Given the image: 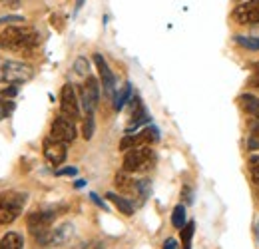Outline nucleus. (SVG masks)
I'll use <instances>...</instances> for the list:
<instances>
[{
  "mask_svg": "<svg viewBox=\"0 0 259 249\" xmlns=\"http://www.w3.org/2000/svg\"><path fill=\"white\" fill-rule=\"evenodd\" d=\"M158 138H160V134H158V128L156 126H148V128H144L140 134H136V136H126V138H122V142H120V150H132V148H140V146H150V144H154V142H158Z\"/></svg>",
  "mask_w": 259,
  "mask_h": 249,
  "instance_id": "nucleus-4",
  "label": "nucleus"
},
{
  "mask_svg": "<svg viewBox=\"0 0 259 249\" xmlns=\"http://www.w3.org/2000/svg\"><path fill=\"white\" fill-rule=\"evenodd\" d=\"M194 221H188L182 227V245L184 249H192V237H194Z\"/></svg>",
  "mask_w": 259,
  "mask_h": 249,
  "instance_id": "nucleus-21",
  "label": "nucleus"
},
{
  "mask_svg": "<svg viewBox=\"0 0 259 249\" xmlns=\"http://www.w3.org/2000/svg\"><path fill=\"white\" fill-rule=\"evenodd\" d=\"M237 102H239L241 112L247 114L253 124H259V98H255L253 94H241Z\"/></svg>",
  "mask_w": 259,
  "mask_h": 249,
  "instance_id": "nucleus-12",
  "label": "nucleus"
},
{
  "mask_svg": "<svg viewBox=\"0 0 259 249\" xmlns=\"http://www.w3.org/2000/svg\"><path fill=\"white\" fill-rule=\"evenodd\" d=\"M12 110V106L10 104H6V100L2 98V94H0V120H4L6 116H8V112Z\"/></svg>",
  "mask_w": 259,
  "mask_h": 249,
  "instance_id": "nucleus-27",
  "label": "nucleus"
},
{
  "mask_svg": "<svg viewBox=\"0 0 259 249\" xmlns=\"http://www.w3.org/2000/svg\"><path fill=\"white\" fill-rule=\"evenodd\" d=\"M249 172H251V178H253V182L259 184V156L251 157L249 159Z\"/></svg>",
  "mask_w": 259,
  "mask_h": 249,
  "instance_id": "nucleus-25",
  "label": "nucleus"
},
{
  "mask_svg": "<svg viewBox=\"0 0 259 249\" xmlns=\"http://www.w3.org/2000/svg\"><path fill=\"white\" fill-rule=\"evenodd\" d=\"M106 197H108L124 216H134V205L130 203L126 197H122V195H118V193H106Z\"/></svg>",
  "mask_w": 259,
  "mask_h": 249,
  "instance_id": "nucleus-16",
  "label": "nucleus"
},
{
  "mask_svg": "<svg viewBox=\"0 0 259 249\" xmlns=\"http://www.w3.org/2000/svg\"><path fill=\"white\" fill-rule=\"evenodd\" d=\"M26 201H28V193H24V191H4V193H0V203L16 210L18 214H22V208L26 205Z\"/></svg>",
  "mask_w": 259,
  "mask_h": 249,
  "instance_id": "nucleus-13",
  "label": "nucleus"
},
{
  "mask_svg": "<svg viewBox=\"0 0 259 249\" xmlns=\"http://www.w3.org/2000/svg\"><path fill=\"white\" fill-rule=\"evenodd\" d=\"M18 216H20V214H18L16 210H12V208L0 203V225H8V223H12Z\"/></svg>",
  "mask_w": 259,
  "mask_h": 249,
  "instance_id": "nucleus-20",
  "label": "nucleus"
},
{
  "mask_svg": "<svg viewBox=\"0 0 259 249\" xmlns=\"http://www.w3.org/2000/svg\"><path fill=\"white\" fill-rule=\"evenodd\" d=\"M56 174H58V176H76L78 170H76V168H64V170H58Z\"/></svg>",
  "mask_w": 259,
  "mask_h": 249,
  "instance_id": "nucleus-29",
  "label": "nucleus"
},
{
  "mask_svg": "<svg viewBox=\"0 0 259 249\" xmlns=\"http://www.w3.org/2000/svg\"><path fill=\"white\" fill-rule=\"evenodd\" d=\"M233 40H235V44H239L243 50L259 52V38H255V36H235Z\"/></svg>",
  "mask_w": 259,
  "mask_h": 249,
  "instance_id": "nucleus-17",
  "label": "nucleus"
},
{
  "mask_svg": "<svg viewBox=\"0 0 259 249\" xmlns=\"http://www.w3.org/2000/svg\"><path fill=\"white\" fill-rule=\"evenodd\" d=\"M156 163V154L152 148L148 146H140V148H132L124 156V170L130 174H138V172H148L152 170Z\"/></svg>",
  "mask_w": 259,
  "mask_h": 249,
  "instance_id": "nucleus-3",
  "label": "nucleus"
},
{
  "mask_svg": "<svg viewBox=\"0 0 259 249\" xmlns=\"http://www.w3.org/2000/svg\"><path fill=\"white\" fill-rule=\"evenodd\" d=\"M94 62H96V66H98L100 80H102V86H104L106 94H108V96H116V78H114V74H112L108 62L104 60L102 54H94Z\"/></svg>",
  "mask_w": 259,
  "mask_h": 249,
  "instance_id": "nucleus-11",
  "label": "nucleus"
},
{
  "mask_svg": "<svg viewBox=\"0 0 259 249\" xmlns=\"http://www.w3.org/2000/svg\"><path fill=\"white\" fill-rule=\"evenodd\" d=\"M74 72L86 78L88 72H90V64H88V60H86V58H78V60L74 62Z\"/></svg>",
  "mask_w": 259,
  "mask_h": 249,
  "instance_id": "nucleus-24",
  "label": "nucleus"
},
{
  "mask_svg": "<svg viewBox=\"0 0 259 249\" xmlns=\"http://www.w3.org/2000/svg\"><path fill=\"white\" fill-rule=\"evenodd\" d=\"M100 102V86H98V80L88 76L84 86H82V104H84V110L86 112H94Z\"/></svg>",
  "mask_w": 259,
  "mask_h": 249,
  "instance_id": "nucleus-10",
  "label": "nucleus"
},
{
  "mask_svg": "<svg viewBox=\"0 0 259 249\" xmlns=\"http://www.w3.org/2000/svg\"><path fill=\"white\" fill-rule=\"evenodd\" d=\"M247 148L249 150H259V124H253L251 134L247 138Z\"/></svg>",
  "mask_w": 259,
  "mask_h": 249,
  "instance_id": "nucleus-23",
  "label": "nucleus"
},
{
  "mask_svg": "<svg viewBox=\"0 0 259 249\" xmlns=\"http://www.w3.org/2000/svg\"><path fill=\"white\" fill-rule=\"evenodd\" d=\"M74 235V225L72 223H62L56 229L50 231V245H64Z\"/></svg>",
  "mask_w": 259,
  "mask_h": 249,
  "instance_id": "nucleus-14",
  "label": "nucleus"
},
{
  "mask_svg": "<svg viewBox=\"0 0 259 249\" xmlns=\"http://www.w3.org/2000/svg\"><path fill=\"white\" fill-rule=\"evenodd\" d=\"M171 225H174L176 229H182V227L186 225V208H184L182 203L174 208V214H171Z\"/></svg>",
  "mask_w": 259,
  "mask_h": 249,
  "instance_id": "nucleus-19",
  "label": "nucleus"
},
{
  "mask_svg": "<svg viewBox=\"0 0 259 249\" xmlns=\"http://www.w3.org/2000/svg\"><path fill=\"white\" fill-rule=\"evenodd\" d=\"M50 138L58 140V142H64V144H72L76 140V126H74V120L66 118V116H60L52 122V128H50Z\"/></svg>",
  "mask_w": 259,
  "mask_h": 249,
  "instance_id": "nucleus-5",
  "label": "nucleus"
},
{
  "mask_svg": "<svg viewBox=\"0 0 259 249\" xmlns=\"http://www.w3.org/2000/svg\"><path fill=\"white\" fill-rule=\"evenodd\" d=\"M60 110L62 116L70 118V120H78L80 118V106H78V98H76V90L72 84H64L62 92H60Z\"/></svg>",
  "mask_w": 259,
  "mask_h": 249,
  "instance_id": "nucleus-6",
  "label": "nucleus"
},
{
  "mask_svg": "<svg viewBox=\"0 0 259 249\" xmlns=\"http://www.w3.org/2000/svg\"><path fill=\"white\" fill-rule=\"evenodd\" d=\"M90 197H92V199L96 201V203H98V205H100V208H104V203H102V199H98V195H96V193H90Z\"/></svg>",
  "mask_w": 259,
  "mask_h": 249,
  "instance_id": "nucleus-31",
  "label": "nucleus"
},
{
  "mask_svg": "<svg viewBox=\"0 0 259 249\" xmlns=\"http://www.w3.org/2000/svg\"><path fill=\"white\" fill-rule=\"evenodd\" d=\"M82 134H84V138H86V140H90V138L94 136V112H86Z\"/></svg>",
  "mask_w": 259,
  "mask_h": 249,
  "instance_id": "nucleus-22",
  "label": "nucleus"
},
{
  "mask_svg": "<svg viewBox=\"0 0 259 249\" xmlns=\"http://www.w3.org/2000/svg\"><path fill=\"white\" fill-rule=\"evenodd\" d=\"M56 216H58V212H54V210H38V212H32L26 218V223H28L32 235L44 231V229H50V225L54 223Z\"/></svg>",
  "mask_w": 259,
  "mask_h": 249,
  "instance_id": "nucleus-8",
  "label": "nucleus"
},
{
  "mask_svg": "<svg viewBox=\"0 0 259 249\" xmlns=\"http://www.w3.org/2000/svg\"><path fill=\"white\" fill-rule=\"evenodd\" d=\"M76 249H104V245H102V243H98V241H86V243L78 245Z\"/></svg>",
  "mask_w": 259,
  "mask_h": 249,
  "instance_id": "nucleus-28",
  "label": "nucleus"
},
{
  "mask_svg": "<svg viewBox=\"0 0 259 249\" xmlns=\"http://www.w3.org/2000/svg\"><path fill=\"white\" fill-rule=\"evenodd\" d=\"M130 98H132V86L126 82V84H124V88H122L120 92H116V96H114V108H116V110H122V108H124V104L128 102Z\"/></svg>",
  "mask_w": 259,
  "mask_h": 249,
  "instance_id": "nucleus-18",
  "label": "nucleus"
},
{
  "mask_svg": "<svg viewBox=\"0 0 259 249\" xmlns=\"http://www.w3.org/2000/svg\"><path fill=\"white\" fill-rule=\"evenodd\" d=\"M249 86L259 88V62L251 64V76H249Z\"/></svg>",
  "mask_w": 259,
  "mask_h": 249,
  "instance_id": "nucleus-26",
  "label": "nucleus"
},
{
  "mask_svg": "<svg viewBox=\"0 0 259 249\" xmlns=\"http://www.w3.org/2000/svg\"><path fill=\"white\" fill-rule=\"evenodd\" d=\"M255 239H257V243H259V221H257V225H255Z\"/></svg>",
  "mask_w": 259,
  "mask_h": 249,
  "instance_id": "nucleus-32",
  "label": "nucleus"
},
{
  "mask_svg": "<svg viewBox=\"0 0 259 249\" xmlns=\"http://www.w3.org/2000/svg\"><path fill=\"white\" fill-rule=\"evenodd\" d=\"M163 249H180V245H178V241L174 237H169V239L163 241Z\"/></svg>",
  "mask_w": 259,
  "mask_h": 249,
  "instance_id": "nucleus-30",
  "label": "nucleus"
},
{
  "mask_svg": "<svg viewBox=\"0 0 259 249\" xmlns=\"http://www.w3.org/2000/svg\"><path fill=\"white\" fill-rule=\"evenodd\" d=\"M22 247H24V239L16 231H8L0 239V249H22Z\"/></svg>",
  "mask_w": 259,
  "mask_h": 249,
  "instance_id": "nucleus-15",
  "label": "nucleus"
},
{
  "mask_svg": "<svg viewBox=\"0 0 259 249\" xmlns=\"http://www.w3.org/2000/svg\"><path fill=\"white\" fill-rule=\"evenodd\" d=\"M34 78L32 66L16 60L0 58V82L2 84H24Z\"/></svg>",
  "mask_w": 259,
  "mask_h": 249,
  "instance_id": "nucleus-2",
  "label": "nucleus"
},
{
  "mask_svg": "<svg viewBox=\"0 0 259 249\" xmlns=\"http://www.w3.org/2000/svg\"><path fill=\"white\" fill-rule=\"evenodd\" d=\"M66 144L64 142H58L54 138H46L44 140V157L52 163V165H60L66 161Z\"/></svg>",
  "mask_w": 259,
  "mask_h": 249,
  "instance_id": "nucleus-9",
  "label": "nucleus"
},
{
  "mask_svg": "<svg viewBox=\"0 0 259 249\" xmlns=\"http://www.w3.org/2000/svg\"><path fill=\"white\" fill-rule=\"evenodd\" d=\"M231 18L237 22V24H259V0H247V2H241Z\"/></svg>",
  "mask_w": 259,
  "mask_h": 249,
  "instance_id": "nucleus-7",
  "label": "nucleus"
},
{
  "mask_svg": "<svg viewBox=\"0 0 259 249\" xmlns=\"http://www.w3.org/2000/svg\"><path fill=\"white\" fill-rule=\"evenodd\" d=\"M40 42V36L34 28L26 26H8L0 34V46L6 50H28Z\"/></svg>",
  "mask_w": 259,
  "mask_h": 249,
  "instance_id": "nucleus-1",
  "label": "nucleus"
}]
</instances>
